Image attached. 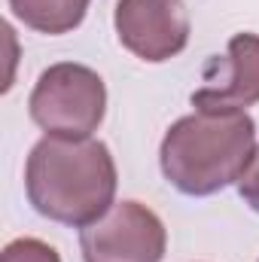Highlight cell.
<instances>
[{
	"label": "cell",
	"mask_w": 259,
	"mask_h": 262,
	"mask_svg": "<svg viewBox=\"0 0 259 262\" xmlns=\"http://www.w3.org/2000/svg\"><path fill=\"white\" fill-rule=\"evenodd\" d=\"M25 189L37 213L64 226H89L113 207L116 162L101 140L46 134L28 156Z\"/></svg>",
	"instance_id": "6da1fadb"
},
{
	"label": "cell",
	"mask_w": 259,
	"mask_h": 262,
	"mask_svg": "<svg viewBox=\"0 0 259 262\" xmlns=\"http://www.w3.org/2000/svg\"><path fill=\"white\" fill-rule=\"evenodd\" d=\"M253 149L256 125L244 110H195L168 128L159 159L174 189L213 195L241 180Z\"/></svg>",
	"instance_id": "7a4b0ae2"
},
{
	"label": "cell",
	"mask_w": 259,
	"mask_h": 262,
	"mask_svg": "<svg viewBox=\"0 0 259 262\" xmlns=\"http://www.w3.org/2000/svg\"><path fill=\"white\" fill-rule=\"evenodd\" d=\"M28 107L31 119L49 137L82 140L104 122L107 89L92 67L61 61L40 73Z\"/></svg>",
	"instance_id": "3957f363"
},
{
	"label": "cell",
	"mask_w": 259,
	"mask_h": 262,
	"mask_svg": "<svg viewBox=\"0 0 259 262\" xmlns=\"http://www.w3.org/2000/svg\"><path fill=\"white\" fill-rule=\"evenodd\" d=\"M165 226L140 201H119L95 223L82 226L79 250L85 262H162Z\"/></svg>",
	"instance_id": "277c9868"
},
{
	"label": "cell",
	"mask_w": 259,
	"mask_h": 262,
	"mask_svg": "<svg viewBox=\"0 0 259 262\" xmlns=\"http://www.w3.org/2000/svg\"><path fill=\"white\" fill-rule=\"evenodd\" d=\"M116 34L131 55L159 64L186 49L189 15L183 0H119Z\"/></svg>",
	"instance_id": "5b68a950"
},
{
	"label": "cell",
	"mask_w": 259,
	"mask_h": 262,
	"mask_svg": "<svg viewBox=\"0 0 259 262\" xmlns=\"http://www.w3.org/2000/svg\"><path fill=\"white\" fill-rule=\"evenodd\" d=\"M192 92L195 110H247L259 101V37L235 34L223 58H210Z\"/></svg>",
	"instance_id": "8992f818"
},
{
	"label": "cell",
	"mask_w": 259,
	"mask_h": 262,
	"mask_svg": "<svg viewBox=\"0 0 259 262\" xmlns=\"http://www.w3.org/2000/svg\"><path fill=\"white\" fill-rule=\"evenodd\" d=\"M15 18L40 34L73 31L89 9V0H9Z\"/></svg>",
	"instance_id": "52a82bcc"
},
{
	"label": "cell",
	"mask_w": 259,
	"mask_h": 262,
	"mask_svg": "<svg viewBox=\"0 0 259 262\" xmlns=\"http://www.w3.org/2000/svg\"><path fill=\"white\" fill-rule=\"evenodd\" d=\"M0 262H61V256L40 238H15L3 247Z\"/></svg>",
	"instance_id": "ba28073f"
},
{
	"label": "cell",
	"mask_w": 259,
	"mask_h": 262,
	"mask_svg": "<svg viewBox=\"0 0 259 262\" xmlns=\"http://www.w3.org/2000/svg\"><path fill=\"white\" fill-rule=\"evenodd\" d=\"M238 192L241 198L259 210V146L253 149V159H250V165H247V171L241 174V180H238Z\"/></svg>",
	"instance_id": "9c48e42d"
}]
</instances>
